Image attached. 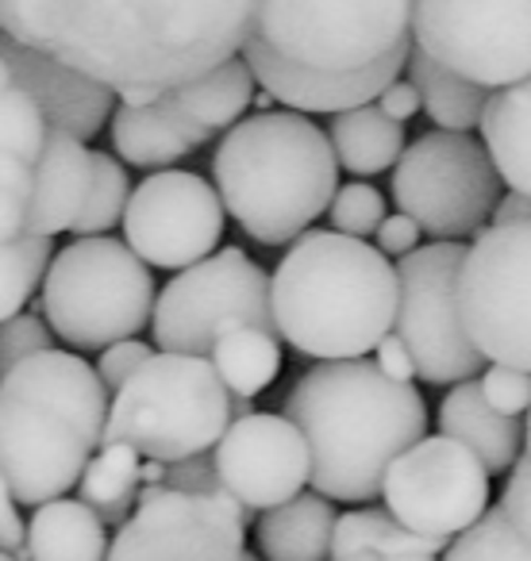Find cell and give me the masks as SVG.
<instances>
[{
    "mask_svg": "<svg viewBox=\"0 0 531 561\" xmlns=\"http://www.w3.org/2000/svg\"><path fill=\"white\" fill-rule=\"evenodd\" d=\"M208 139L212 131L189 119L170 93L150 108L120 104L116 116H112V142H116L120 158L127 165H139V170H166L170 162L193 154Z\"/></svg>",
    "mask_w": 531,
    "mask_h": 561,
    "instance_id": "cell-21",
    "label": "cell"
},
{
    "mask_svg": "<svg viewBox=\"0 0 531 561\" xmlns=\"http://www.w3.org/2000/svg\"><path fill=\"white\" fill-rule=\"evenodd\" d=\"M250 512L231 492L143 484L135 515L112 538L109 561H239Z\"/></svg>",
    "mask_w": 531,
    "mask_h": 561,
    "instance_id": "cell-14",
    "label": "cell"
},
{
    "mask_svg": "<svg viewBox=\"0 0 531 561\" xmlns=\"http://www.w3.org/2000/svg\"><path fill=\"white\" fill-rule=\"evenodd\" d=\"M0 131H4V196H0V234L16 239L24 234L27 208H32L35 178L47 154L50 124L43 108L16 85H4L0 96Z\"/></svg>",
    "mask_w": 531,
    "mask_h": 561,
    "instance_id": "cell-19",
    "label": "cell"
},
{
    "mask_svg": "<svg viewBox=\"0 0 531 561\" xmlns=\"http://www.w3.org/2000/svg\"><path fill=\"white\" fill-rule=\"evenodd\" d=\"M416 0H262L242 58L258 89L290 112L377 104L408 70Z\"/></svg>",
    "mask_w": 531,
    "mask_h": 561,
    "instance_id": "cell-2",
    "label": "cell"
},
{
    "mask_svg": "<svg viewBox=\"0 0 531 561\" xmlns=\"http://www.w3.org/2000/svg\"><path fill=\"white\" fill-rule=\"evenodd\" d=\"M97 154L81 139L66 131H50L47 154H43L39 178H35L32 208H27L24 234L55 239L63 231H74L93 193Z\"/></svg>",
    "mask_w": 531,
    "mask_h": 561,
    "instance_id": "cell-20",
    "label": "cell"
},
{
    "mask_svg": "<svg viewBox=\"0 0 531 561\" xmlns=\"http://www.w3.org/2000/svg\"><path fill=\"white\" fill-rule=\"evenodd\" d=\"M255 70L247 66V58H231V62L216 66L212 73H204V78L189 81V85L173 89V101H178V108L185 112L189 119H196V124L204 127V131H231L235 124L242 119V112L250 108V101H255Z\"/></svg>",
    "mask_w": 531,
    "mask_h": 561,
    "instance_id": "cell-28",
    "label": "cell"
},
{
    "mask_svg": "<svg viewBox=\"0 0 531 561\" xmlns=\"http://www.w3.org/2000/svg\"><path fill=\"white\" fill-rule=\"evenodd\" d=\"M155 277L127 242L74 239L43 280V320L74 351H109L155 320Z\"/></svg>",
    "mask_w": 531,
    "mask_h": 561,
    "instance_id": "cell-8",
    "label": "cell"
},
{
    "mask_svg": "<svg viewBox=\"0 0 531 561\" xmlns=\"http://www.w3.org/2000/svg\"><path fill=\"white\" fill-rule=\"evenodd\" d=\"M285 420L313 454V489L339 504L385 492L393 461L428 438V408L413 385L389 381L377 362H320L285 397Z\"/></svg>",
    "mask_w": 531,
    "mask_h": 561,
    "instance_id": "cell-3",
    "label": "cell"
},
{
    "mask_svg": "<svg viewBox=\"0 0 531 561\" xmlns=\"http://www.w3.org/2000/svg\"><path fill=\"white\" fill-rule=\"evenodd\" d=\"M109 385L70 351H43L4 369L0 454L4 492L27 507L63 500L81 484L109 431Z\"/></svg>",
    "mask_w": 531,
    "mask_h": 561,
    "instance_id": "cell-4",
    "label": "cell"
},
{
    "mask_svg": "<svg viewBox=\"0 0 531 561\" xmlns=\"http://www.w3.org/2000/svg\"><path fill=\"white\" fill-rule=\"evenodd\" d=\"M382 500L408 530L454 542L489 512V469L470 446L431 435L393 461Z\"/></svg>",
    "mask_w": 531,
    "mask_h": 561,
    "instance_id": "cell-15",
    "label": "cell"
},
{
    "mask_svg": "<svg viewBox=\"0 0 531 561\" xmlns=\"http://www.w3.org/2000/svg\"><path fill=\"white\" fill-rule=\"evenodd\" d=\"M262 0H0L4 35L116 89H173L242 55Z\"/></svg>",
    "mask_w": 531,
    "mask_h": 561,
    "instance_id": "cell-1",
    "label": "cell"
},
{
    "mask_svg": "<svg viewBox=\"0 0 531 561\" xmlns=\"http://www.w3.org/2000/svg\"><path fill=\"white\" fill-rule=\"evenodd\" d=\"M331 231L354 234V239H366V234H377V227L385 224V196L377 193L366 181H351L336 193L331 201Z\"/></svg>",
    "mask_w": 531,
    "mask_h": 561,
    "instance_id": "cell-34",
    "label": "cell"
},
{
    "mask_svg": "<svg viewBox=\"0 0 531 561\" xmlns=\"http://www.w3.org/2000/svg\"><path fill=\"white\" fill-rule=\"evenodd\" d=\"M331 147L339 154V165L354 178H374L389 170L405 154V124L385 116L377 104L343 112L331 119Z\"/></svg>",
    "mask_w": 531,
    "mask_h": 561,
    "instance_id": "cell-27",
    "label": "cell"
},
{
    "mask_svg": "<svg viewBox=\"0 0 531 561\" xmlns=\"http://www.w3.org/2000/svg\"><path fill=\"white\" fill-rule=\"evenodd\" d=\"M408 81L420 89L423 112L428 119H436L439 131H462L470 135L474 127H482V116L489 108V89L477 81L462 78V73L439 66L436 58H428L413 43V58H408Z\"/></svg>",
    "mask_w": 531,
    "mask_h": 561,
    "instance_id": "cell-26",
    "label": "cell"
},
{
    "mask_svg": "<svg viewBox=\"0 0 531 561\" xmlns=\"http://www.w3.org/2000/svg\"><path fill=\"white\" fill-rule=\"evenodd\" d=\"M166 484H170V489H181V492H208V496L227 492L224 484H219V473H216V461H212V454H196V458L170 466Z\"/></svg>",
    "mask_w": 531,
    "mask_h": 561,
    "instance_id": "cell-39",
    "label": "cell"
},
{
    "mask_svg": "<svg viewBox=\"0 0 531 561\" xmlns=\"http://www.w3.org/2000/svg\"><path fill=\"white\" fill-rule=\"evenodd\" d=\"M4 369L20 366L24 358H35V354L43 351H55L50 346V339H55V331H50V323H43L39 316H12V320H4Z\"/></svg>",
    "mask_w": 531,
    "mask_h": 561,
    "instance_id": "cell-36",
    "label": "cell"
},
{
    "mask_svg": "<svg viewBox=\"0 0 531 561\" xmlns=\"http://www.w3.org/2000/svg\"><path fill=\"white\" fill-rule=\"evenodd\" d=\"M150 328L158 351L204 358L235 328H262L278 335L274 277H266L262 265L250 262L239 247H224L166 280Z\"/></svg>",
    "mask_w": 531,
    "mask_h": 561,
    "instance_id": "cell-9",
    "label": "cell"
},
{
    "mask_svg": "<svg viewBox=\"0 0 531 561\" xmlns=\"http://www.w3.org/2000/svg\"><path fill=\"white\" fill-rule=\"evenodd\" d=\"M400 273L370 242L308 231L274 270L278 339L316 362L366 358L397 328Z\"/></svg>",
    "mask_w": 531,
    "mask_h": 561,
    "instance_id": "cell-5",
    "label": "cell"
},
{
    "mask_svg": "<svg viewBox=\"0 0 531 561\" xmlns=\"http://www.w3.org/2000/svg\"><path fill=\"white\" fill-rule=\"evenodd\" d=\"M219 484L255 512H274L313 484V454L301 427L285 415L255 412L227 427L212 450Z\"/></svg>",
    "mask_w": 531,
    "mask_h": 561,
    "instance_id": "cell-17",
    "label": "cell"
},
{
    "mask_svg": "<svg viewBox=\"0 0 531 561\" xmlns=\"http://www.w3.org/2000/svg\"><path fill=\"white\" fill-rule=\"evenodd\" d=\"M212 181L227 216L262 247H285L331 211L339 154L305 112L239 119L212 154Z\"/></svg>",
    "mask_w": 531,
    "mask_h": 561,
    "instance_id": "cell-6",
    "label": "cell"
},
{
    "mask_svg": "<svg viewBox=\"0 0 531 561\" xmlns=\"http://www.w3.org/2000/svg\"><path fill=\"white\" fill-rule=\"evenodd\" d=\"M459 305L485 362L531 374V219L474 234L462 257Z\"/></svg>",
    "mask_w": 531,
    "mask_h": 561,
    "instance_id": "cell-11",
    "label": "cell"
},
{
    "mask_svg": "<svg viewBox=\"0 0 531 561\" xmlns=\"http://www.w3.org/2000/svg\"><path fill=\"white\" fill-rule=\"evenodd\" d=\"M216 374L231 389V397L255 400L282 374V339L262 328H235L208 354Z\"/></svg>",
    "mask_w": 531,
    "mask_h": 561,
    "instance_id": "cell-30",
    "label": "cell"
},
{
    "mask_svg": "<svg viewBox=\"0 0 531 561\" xmlns=\"http://www.w3.org/2000/svg\"><path fill=\"white\" fill-rule=\"evenodd\" d=\"M336 507L320 492H301L290 504L262 512L258 550L266 561H328L336 542Z\"/></svg>",
    "mask_w": 531,
    "mask_h": 561,
    "instance_id": "cell-24",
    "label": "cell"
},
{
    "mask_svg": "<svg viewBox=\"0 0 531 561\" xmlns=\"http://www.w3.org/2000/svg\"><path fill=\"white\" fill-rule=\"evenodd\" d=\"M382 561H436L431 553H393V558H382Z\"/></svg>",
    "mask_w": 531,
    "mask_h": 561,
    "instance_id": "cell-46",
    "label": "cell"
},
{
    "mask_svg": "<svg viewBox=\"0 0 531 561\" xmlns=\"http://www.w3.org/2000/svg\"><path fill=\"white\" fill-rule=\"evenodd\" d=\"M227 208L216 185L189 170H158L132 193L124 242L158 270H189L216 254Z\"/></svg>",
    "mask_w": 531,
    "mask_h": 561,
    "instance_id": "cell-16",
    "label": "cell"
},
{
    "mask_svg": "<svg viewBox=\"0 0 531 561\" xmlns=\"http://www.w3.org/2000/svg\"><path fill=\"white\" fill-rule=\"evenodd\" d=\"M143 454L135 446L109 443L97 450V458L89 461L86 477H81L78 492L89 507L104 519V527H124L139 507L143 492Z\"/></svg>",
    "mask_w": 531,
    "mask_h": 561,
    "instance_id": "cell-29",
    "label": "cell"
},
{
    "mask_svg": "<svg viewBox=\"0 0 531 561\" xmlns=\"http://www.w3.org/2000/svg\"><path fill=\"white\" fill-rule=\"evenodd\" d=\"M377 369H382L389 381H400V385H413L416 377V362H413V351L405 346V339L400 335H385L382 346H377Z\"/></svg>",
    "mask_w": 531,
    "mask_h": 561,
    "instance_id": "cell-41",
    "label": "cell"
},
{
    "mask_svg": "<svg viewBox=\"0 0 531 561\" xmlns=\"http://www.w3.org/2000/svg\"><path fill=\"white\" fill-rule=\"evenodd\" d=\"M0 546L9 558L24 553L27 546V523L20 519V500L12 492H4V500H0Z\"/></svg>",
    "mask_w": 531,
    "mask_h": 561,
    "instance_id": "cell-43",
    "label": "cell"
},
{
    "mask_svg": "<svg viewBox=\"0 0 531 561\" xmlns=\"http://www.w3.org/2000/svg\"><path fill=\"white\" fill-rule=\"evenodd\" d=\"M235 397L204 354L158 351L112 397L104 446H135L143 458L178 466L212 454L235 423Z\"/></svg>",
    "mask_w": 531,
    "mask_h": 561,
    "instance_id": "cell-7",
    "label": "cell"
},
{
    "mask_svg": "<svg viewBox=\"0 0 531 561\" xmlns=\"http://www.w3.org/2000/svg\"><path fill=\"white\" fill-rule=\"evenodd\" d=\"M0 561H16V558H0Z\"/></svg>",
    "mask_w": 531,
    "mask_h": 561,
    "instance_id": "cell-49",
    "label": "cell"
},
{
    "mask_svg": "<svg viewBox=\"0 0 531 561\" xmlns=\"http://www.w3.org/2000/svg\"><path fill=\"white\" fill-rule=\"evenodd\" d=\"M500 507H505L508 519L520 527V535L528 538V546H531V458H528V454H523V458L516 461L512 473H508Z\"/></svg>",
    "mask_w": 531,
    "mask_h": 561,
    "instance_id": "cell-38",
    "label": "cell"
},
{
    "mask_svg": "<svg viewBox=\"0 0 531 561\" xmlns=\"http://www.w3.org/2000/svg\"><path fill=\"white\" fill-rule=\"evenodd\" d=\"M439 435L470 446L489 473H508L520 461L523 423L516 415H500L485 400L482 381H462L439 404Z\"/></svg>",
    "mask_w": 531,
    "mask_h": 561,
    "instance_id": "cell-22",
    "label": "cell"
},
{
    "mask_svg": "<svg viewBox=\"0 0 531 561\" xmlns=\"http://www.w3.org/2000/svg\"><path fill=\"white\" fill-rule=\"evenodd\" d=\"M523 446H528V458H531V412H528V423H523Z\"/></svg>",
    "mask_w": 531,
    "mask_h": 561,
    "instance_id": "cell-47",
    "label": "cell"
},
{
    "mask_svg": "<svg viewBox=\"0 0 531 561\" xmlns=\"http://www.w3.org/2000/svg\"><path fill=\"white\" fill-rule=\"evenodd\" d=\"M112 538L86 500H50L27 519V546L16 561H109ZM9 558V553H4Z\"/></svg>",
    "mask_w": 531,
    "mask_h": 561,
    "instance_id": "cell-23",
    "label": "cell"
},
{
    "mask_svg": "<svg viewBox=\"0 0 531 561\" xmlns=\"http://www.w3.org/2000/svg\"><path fill=\"white\" fill-rule=\"evenodd\" d=\"M413 43L485 89L531 78V0H416Z\"/></svg>",
    "mask_w": 531,
    "mask_h": 561,
    "instance_id": "cell-12",
    "label": "cell"
},
{
    "mask_svg": "<svg viewBox=\"0 0 531 561\" xmlns=\"http://www.w3.org/2000/svg\"><path fill=\"white\" fill-rule=\"evenodd\" d=\"M443 561H531V546L520 535L505 507H489L482 523L459 535L451 542V550L443 553Z\"/></svg>",
    "mask_w": 531,
    "mask_h": 561,
    "instance_id": "cell-32",
    "label": "cell"
},
{
    "mask_svg": "<svg viewBox=\"0 0 531 561\" xmlns=\"http://www.w3.org/2000/svg\"><path fill=\"white\" fill-rule=\"evenodd\" d=\"M385 553H377V550H362V553H351V558H331V561H382Z\"/></svg>",
    "mask_w": 531,
    "mask_h": 561,
    "instance_id": "cell-45",
    "label": "cell"
},
{
    "mask_svg": "<svg viewBox=\"0 0 531 561\" xmlns=\"http://www.w3.org/2000/svg\"><path fill=\"white\" fill-rule=\"evenodd\" d=\"M50 239L43 234H16V239H4V289H0V316L12 320V316L24 312V305L32 300V293L39 289V280H47L50 273Z\"/></svg>",
    "mask_w": 531,
    "mask_h": 561,
    "instance_id": "cell-31",
    "label": "cell"
},
{
    "mask_svg": "<svg viewBox=\"0 0 531 561\" xmlns=\"http://www.w3.org/2000/svg\"><path fill=\"white\" fill-rule=\"evenodd\" d=\"M155 354L158 351H150V346L139 343V339H124V343H112L109 351H101L97 374H101V381L109 385V392L116 397V392L124 389V385L132 381V377L139 374L150 358H155Z\"/></svg>",
    "mask_w": 531,
    "mask_h": 561,
    "instance_id": "cell-37",
    "label": "cell"
},
{
    "mask_svg": "<svg viewBox=\"0 0 531 561\" xmlns=\"http://www.w3.org/2000/svg\"><path fill=\"white\" fill-rule=\"evenodd\" d=\"M377 108H382L389 119H397V124H405V119H413L416 112L423 108V96H420V89H416L413 81L397 78L382 96H377Z\"/></svg>",
    "mask_w": 531,
    "mask_h": 561,
    "instance_id": "cell-42",
    "label": "cell"
},
{
    "mask_svg": "<svg viewBox=\"0 0 531 561\" xmlns=\"http://www.w3.org/2000/svg\"><path fill=\"white\" fill-rule=\"evenodd\" d=\"M0 66H4V85L24 89L43 108L50 131H66L74 139L89 142L101 135V127L120 108L116 89L101 85L89 73L58 62V58L43 55V50L24 47V43L9 39V35H4Z\"/></svg>",
    "mask_w": 531,
    "mask_h": 561,
    "instance_id": "cell-18",
    "label": "cell"
},
{
    "mask_svg": "<svg viewBox=\"0 0 531 561\" xmlns=\"http://www.w3.org/2000/svg\"><path fill=\"white\" fill-rule=\"evenodd\" d=\"M239 561H258V558H255V553H242V558H239Z\"/></svg>",
    "mask_w": 531,
    "mask_h": 561,
    "instance_id": "cell-48",
    "label": "cell"
},
{
    "mask_svg": "<svg viewBox=\"0 0 531 561\" xmlns=\"http://www.w3.org/2000/svg\"><path fill=\"white\" fill-rule=\"evenodd\" d=\"M482 142L512 193L531 196V78L497 89L482 116Z\"/></svg>",
    "mask_w": 531,
    "mask_h": 561,
    "instance_id": "cell-25",
    "label": "cell"
},
{
    "mask_svg": "<svg viewBox=\"0 0 531 561\" xmlns=\"http://www.w3.org/2000/svg\"><path fill=\"white\" fill-rule=\"evenodd\" d=\"M482 392L500 415L531 412V374L512 366H489L482 374Z\"/></svg>",
    "mask_w": 531,
    "mask_h": 561,
    "instance_id": "cell-35",
    "label": "cell"
},
{
    "mask_svg": "<svg viewBox=\"0 0 531 561\" xmlns=\"http://www.w3.org/2000/svg\"><path fill=\"white\" fill-rule=\"evenodd\" d=\"M127 204H132V188H127V173L124 165L112 154H97V178H93V193L89 204L81 211L74 234L78 239H93V234H109L116 224H124Z\"/></svg>",
    "mask_w": 531,
    "mask_h": 561,
    "instance_id": "cell-33",
    "label": "cell"
},
{
    "mask_svg": "<svg viewBox=\"0 0 531 561\" xmlns=\"http://www.w3.org/2000/svg\"><path fill=\"white\" fill-rule=\"evenodd\" d=\"M528 219H531V196H523V193L500 196L493 224H528Z\"/></svg>",
    "mask_w": 531,
    "mask_h": 561,
    "instance_id": "cell-44",
    "label": "cell"
},
{
    "mask_svg": "<svg viewBox=\"0 0 531 561\" xmlns=\"http://www.w3.org/2000/svg\"><path fill=\"white\" fill-rule=\"evenodd\" d=\"M466 250L459 242H428L400 257V308L393 335L413 351L416 377L428 385H462L482 374L485 358L466 335L459 277Z\"/></svg>",
    "mask_w": 531,
    "mask_h": 561,
    "instance_id": "cell-13",
    "label": "cell"
},
{
    "mask_svg": "<svg viewBox=\"0 0 531 561\" xmlns=\"http://www.w3.org/2000/svg\"><path fill=\"white\" fill-rule=\"evenodd\" d=\"M393 201L428 234L466 239L493 224L500 204V173L485 142L462 131H428L393 165Z\"/></svg>",
    "mask_w": 531,
    "mask_h": 561,
    "instance_id": "cell-10",
    "label": "cell"
},
{
    "mask_svg": "<svg viewBox=\"0 0 531 561\" xmlns=\"http://www.w3.org/2000/svg\"><path fill=\"white\" fill-rule=\"evenodd\" d=\"M420 234H423V227L416 224L413 216L393 211V216H385V224L377 227V250H382L385 257H408L420 250Z\"/></svg>",
    "mask_w": 531,
    "mask_h": 561,
    "instance_id": "cell-40",
    "label": "cell"
}]
</instances>
